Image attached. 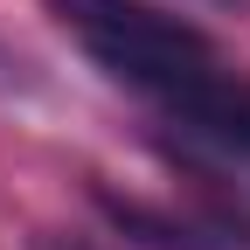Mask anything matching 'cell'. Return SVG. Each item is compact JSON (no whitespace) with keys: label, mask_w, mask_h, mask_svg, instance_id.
Instances as JSON below:
<instances>
[{"label":"cell","mask_w":250,"mask_h":250,"mask_svg":"<svg viewBox=\"0 0 250 250\" xmlns=\"http://www.w3.org/2000/svg\"><path fill=\"white\" fill-rule=\"evenodd\" d=\"M174 125H188L195 139H208V146L243 153V160H250V83L215 70L202 90H188V98L174 104Z\"/></svg>","instance_id":"obj_2"},{"label":"cell","mask_w":250,"mask_h":250,"mask_svg":"<svg viewBox=\"0 0 250 250\" xmlns=\"http://www.w3.org/2000/svg\"><path fill=\"white\" fill-rule=\"evenodd\" d=\"M49 14L70 28V42L111 83L139 90V98L167 104V111L223 70L202 28L153 7V0H49Z\"/></svg>","instance_id":"obj_1"}]
</instances>
